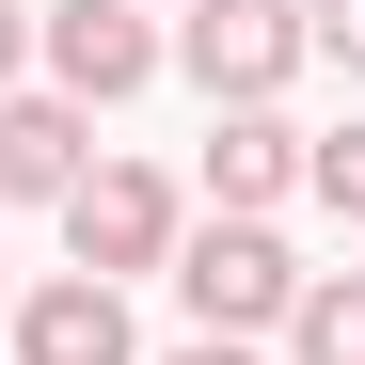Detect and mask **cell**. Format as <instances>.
<instances>
[{
  "label": "cell",
  "instance_id": "1",
  "mask_svg": "<svg viewBox=\"0 0 365 365\" xmlns=\"http://www.w3.org/2000/svg\"><path fill=\"white\" fill-rule=\"evenodd\" d=\"M159 64H191L207 111H270L302 80V0H191V16L159 32Z\"/></svg>",
  "mask_w": 365,
  "mask_h": 365
},
{
  "label": "cell",
  "instance_id": "2",
  "mask_svg": "<svg viewBox=\"0 0 365 365\" xmlns=\"http://www.w3.org/2000/svg\"><path fill=\"white\" fill-rule=\"evenodd\" d=\"M175 302L222 334V349H255V334H286V302H302V255L270 222H207V238H175Z\"/></svg>",
  "mask_w": 365,
  "mask_h": 365
},
{
  "label": "cell",
  "instance_id": "3",
  "mask_svg": "<svg viewBox=\"0 0 365 365\" xmlns=\"http://www.w3.org/2000/svg\"><path fill=\"white\" fill-rule=\"evenodd\" d=\"M175 175H143V159H96L80 191H64V255H80V286H128V270H175Z\"/></svg>",
  "mask_w": 365,
  "mask_h": 365
},
{
  "label": "cell",
  "instance_id": "4",
  "mask_svg": "<svg viewBox=\"0 0 365 365\" xmlns=\"http://www.w3.org/2000/svg\"><path fill=\"white\" fill-rule=\"evenodd\" d=\"M32 48H48V96H64V111H111V96L159 80V16H143V0H48Z\"/></svg>",
  "mask_w": 365,
  "mask_h": 365
},
{
  "label": "cell",
  "instance_id": "5",
  "mask_svg": "<svg viewBox=\"0 0 365 365\" xmlns=\"http://www.w3.org/2000/svg\"><path fill=\"white\" fill-rule=\"evenodd\" d=\"M0 365H143V349H128V286H80V270H48L16 318H0Z\"/></svg>",
  "mask_w": 365,
  "mask_h": 365
},
{
  "label": "cell",
  "instance_id": "6",
  "mask_svg": "<svg viewBox=\"0 0 365 365\" xmlns=\"http://www.w3.org/2000/svg\"><path fill=\"white\" fill-rule=\"evenodd\" d=\"M96 175V111L64 96H0V207H64Z\"/></svg>",
  "mask_w": 365,
  "mask_h": 365
},
{
  "label": "cell",
  "instance_id": "7",
  "mask_svg": "<svg viewBox=\"0 0 365 365\" xmlns=\"http://www.w3.org/2000/svg\"><path fill=\"white\" fill-rule=\"evenodd\" d=\"M302 191V128H286V111H222V128H207V207L222 222H270Z\"/></svg>",
  "mask_w": 365,
  "mask_h": 365
},
{
  "label": "cell",
  "instance_id": "8",
  "mask_svg": "<svg viewBox=\"0 0 365 365\" xmlns=\"http://www.w3.org/2000/svg\"><path fill=\"white\" fill-rule=\"evenodd\" d=\"M286 349H302V365H365V270H302Z\"/></svg>",
  "mask_w": 365,
  "mask_h": 365
},
{
  "label": "cell",
  "instance_id": "9",
  "mask_svg": "<svg viewBox=\"0 0 365 365\" xmlns=\"http://www.w3.org/2000/svg\"><path fill=\"white\" fill-rule=\"evenodd\" d=\"M302 191H318L334 222H365V128H318V143H302Z\"/></svg>",
  "mask_w": 365,
  "mask_h": 365
},
{
  "label": "cell",
  "instance_id": "10",
  "mask_svg": "<svg viewBox=\"0 0 365 365\" xmlns=\"http://www.w3.org/2000/svg\"><path fill=\"white\" fill-rule=\"evenodd\" d=\"M302 64H349L365 80V0H302Z\"/></svg>",
  "mask_w": 365,
  "mask_h": 365
},
{
  "label": "cell",
  "instance_id": "11",
  "mask_svg": "<svg viewBox=\"0 0 365 365\" xmlns=\"http://www.w3.org/2000/svg\"><path fill=\"white\" fill-rule=\"evenodd\" d=\"M16 64H32V0H0V96H16Z\"/></svg>",
  "mask_w": 365,
  "mask_h": 365
},
{
  "label": "cell",
  "instance_id": "12",
  "mask_svg": "<svg viewBox=\"0 0 365 365\" xmlns=\"http://www.w3.org/2000/svg\"><path fill=\"white\" fill-rule=\"evenodd\" d=\"M175 365H255V349H222V334H191V349H175Z\"/></svg>",
  "mask_w": 365,
  "mask_h": 365
}]
</instances>
